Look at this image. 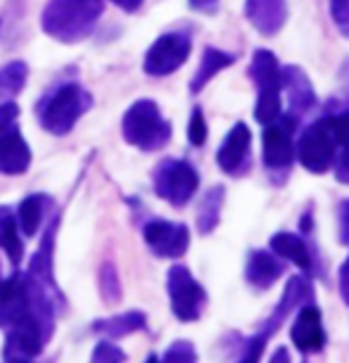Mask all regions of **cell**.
Returning <instances> with one entry per match:
<instances>
[{
	"instance_id": "obj_1",
	"label": "cell",
	"mask_w": 349,
	"mask_h": 363,
	"mask_svg": "<svg viewBox=\"0 0 349 363\" xmlns=\"http://www.w3.org/2000/svg\"><path fill=\"white\" fill-rule=\"evenodd\" d=\"M55 325V306L45 285L31 273L0 278V328L8 335V359H33L43 352Z\"/></svg>"
},
{
	"instance_id": "obj_2",
	"label": "cell",
	"mask_w": 349,
	"mask_h": 363,
	"mask_svg": "<svg viewBox=\"0 0 349 363\" xmlns=\"http://www.w3.org/2000/svg\"><path fill=\"white\" fill-rule=\"evenodd\" d=\"M105 10V0H48L40 29L60 43H79L91 36Z\"/></svg>"
},
{
	"instance_id": "obj_3",
	"label": "cell",
	"mask_w": 349,
	"mask_h": 363,
	"mask_svg": "<svg viewBox=\"0 0 349 363\" xmlns=\"http://www.w3.org/2000/svg\"><path fill=\"white\" fill-rule=\"evenodd\" d=\"M93 105L91 93H86L79 84H62L52 88L43 100L38 102V121L48 133L67 135L77 126V121Z\"/></svg>"
},
{
	"instance_id": "obj_4",
	"label": "cell",
	"mask_w": 349,
	"mask_h": 363,
	"mask_svg": "<svg viewBox=\"0 0 349 363\" xmlns=\"http://www.w3.org/2000/svg\"><path fill=\"white\" fill-rule=\"evenodd\" d=\"M121 133L128 145L143 150V152H155L162 150L171 140V124L164 119L155 100H135L126 109L121 119Z\"/></svg>"
},
{
	"instance_id": "obj_5",
	"label": "cell",
	"mask_w": 349,
	"mask_h": 363,
	"mask_svg": "<svg viewBox=\"0 0 349 363\" xmlns=\"http://www.w3.org/2000/svg\"><path fill=\"white\" fill-rule=\"evenodd\" d=\"M155 193L167 200L174 207H186L190 197L197 193L200 186V176L193 169V164L183 160H164L160 167L155 169L153 178Z\"/></svg>"
},
{
	"instance_id": "obj_6",
	"label": "cell",
	"mask_w": 349,
	"mask_h": 363,
	"mask_svg": "<svg viewBox=\"0 0 349 363\" xmlns=\"http://www.w3.org/2000/svg\"><path fill=\"white\" fill-rule=\"evenodd\" d=\"M295 155L299 164L311 171V174H326L333 167L335 160V140L331 133V124L328 119L314 121L309 128H304V133L299 135Z\"/></svg>"
},
{
	"instance_id": "obj_7",
	"label": "cell",
	"mask_w": 349,
	"mask_h": 363,
	"mask_svg": "<svg viewBox=\"0 0 349 363\" xmlns=\"http://www.w3.org/2000/svg\"><path fill=\"white\" fill-rule=\"evenodd\" d=\"M188 57L190 38L181 31H169L150 45L145 60H143V69L148 77H169L176 69H181Z\"/></svg>"
},
{
	"instance_id": "obj_8",
	"label": "cell",
	"mask_w": 349,
	"mask_h": 363,
	"mask_svg": "<svg viewBox=\"0 0 349 363\" xmlns=\"http://www.w3.org/2000/svg\"><path fill=\"white\" fill-rule=\"evenodd\" d=\"M169 297L171 309L181 320H195L200 316V309L204 304V290L195 283L188 269L174 266L169 271Z\"/></svg>"
},
{
	"instance_id": "obj_9",
	"label": "cell",
	"mask_w": 349,
	"mask_h": 363,
	"mask_svg": "<svg viewBox=\"0 0 349 363\" xmlns=\"http://www.w3.org/2000/svg\"><path fill=\"white\" fill-rule=\"evenodd\" d=\"M143 238H145L148 247L153 250V255L164 257V259L181 257L183 252L188 250V242H190L186 225L162 221V218L148 221L145 228H143Z\"/></svg>"
},
{
	"instance_id": "obj_10",
	"label": "cell",
	"mask_w": 349,
	"mask_h": 363,
	"mask_svg": "<svg viewBox=\"0 0 349 363\" xmlns=\"http://www.w3.org/2000/svg\"><path fill=\"white\" fill-rule=\"evenodd\" d=\"M292 128L295 121L292 116L287 119H276L266 126L264 131V164L269 169H287L295 160V143H292Z\"/></svg>"
},
{
	"instance_id": "obj_11",
	"label": "cell",
	"mask_w": 349,
	"mask_h": 363,
	"mask_svg": "<svg viewBox=\"0 0 349 363\" xmlns=\"http://www.w3.org/2000/svg\"><path fill=\"white\" fill-rule=\"evenodd\" d=\"M250 147H252V133L248 124L238 121L236 126L231 128L228 135L223 138L221 147L216 152V162L221 171L226 174H238L248 167V160H250Z\"/></svg>"
},
{
	"instance_id": "obj_12",
	"label": "cell",
	"mask_w": 349,
	"mask_h": 363,
	"mask_svg": "<svg viewBox=\"0 0 349 363\" xmlns=\"http://www.w3.org/2000/svg\"><path fill=\"white\" fill-rule=\"evenodd\" d=\"M245 12L262 36H276L287 22V0H248Z\"/></svg>"
},
{
	"instance_id": "obj_13",
	"label": "cell",
	"mask_w": 349,
	"mask_h": 363,
	"mask_svg": "<svg viewBox=\"0 0 349 363\" xmlns=\"http://www.w3.org/2000/svg\"><path fill=\"white\" fill-rule=\"evenodd\" d=\"M31 167V147L22 131L12 126L0 135V174L19 176Z\"/></svg>"
},
{
	"instance_id": "obj_14",
	"label": "cell",
	"mask_w": 349,
	"mask_h": 363,
	"mask_svg": "<svg viewBox=\"0 0 349 363\" xmlns=\"http://www.w3.org/2000/svg\"><path fill=\"white\" fill-rule=\"evenodd\" d=\"M280 74H283V88L287 91V98H290L292 112L304 114L306 109L316 105V93L311 88V81L299 67H285Z\"/></svg>"
},
{
	"instance_id": "obj_15",
	"label": "cell",
	"mask_w": 349,
	"mask_h": 363,
	"mask_svg": "<svg viewBox=\"0 0 349 363\" xmlns=\"http://www.w3.org/2000/svg\"><path fill=\"white\" fill-rule=\"evenodd\" d=\"M328 124H331V133L335 140V176L342 183H349V109L338 116H331Z\"/></svg>"
},
{
	"instance_id": "obj_16",
	"label": "cell",
	"mask_w": 349,
	"mask_h": 363,
	"mask_svg": "<svg viewBox=\"0 0 349 363\" xmlns=\"http://www.w3.org/2000/svg\"><path fill=\"white\" fill-rule=\"evenodd\" d=\"M292 342L302 349V352H316L323 345V330H321V316L318 309H304L297 316L292 325Z\"/></svg>"
},
{
	"instance_id": "obj_17",
	"label": "cell",
	"mask_w": 349,
	"mask_h": 363,
	"mask_svg": "<svg viewBox=\"0 0 349 363\" xmlns=\"http://www.w3.org/2000/svg\"><path fill=\"white\" fill-rule=\"evenodd\" d=\"M280 69L276 55L271 50H255L252 55V65H250V77L259 88H283V74Z\"/></svg>"
},
{
	"instance_id": "obj_18",
	"label": "cell",
	"mask_w": 349,
	"mask_h": 363,
	"mask_svg": "<svg viewBox=\"0 0 349 363\" xmlns=\"http://www.w3.org/2000/svg\"><path fill=\"white\" fill-rule=\"evenodd\" d=\"M48 207H50V200H48V195H29L24 197L22 202H19L17 207V228L22 235L26 238H33L40 228V223H43V216Z\"/></svg>"
},
{
	"instance_id": "obj_19",
	"label": "cell",
	"mask_w": 349,
	"mask_h": 363,
	"mask_svg": "<svg viewBox=\"0 0 349 363\" xmlns=\"http://www.w3.org/2000/svg\"><path fill=\"white\" fill-rule=\"evenodd\" d=\"M233 62H236L233 55L218 50V48H207L202 55V60H200V67H197L193 81H190V93H200L218 72H223L226 67H231Z\"/></svg>"
},
{
	"instance_id": "obj_20",
	"label": "cell",
	"mask_w": 349,
	"mask_h": 363,
	"mask_svg": "<svg viewBox=\"0 0 349 363\" xmlns=\"http://www.w3.org/2000/svg\"><path fill=\"white\" fill-rule=\"evenodd\" d=\"M271 250L276 252V255L295 262L297 266H302V269H309V264H311V255H309V250H306L304 240L292 235V233H278V235L271 240Z\"/></svg>"
},
{
	"instance_id": "obj_21",
	"label": "cell",
	"mask_w": 349,
	"mask_h": 363,
	"mask_svg": "<svg viewBox=\"0 0 349 363\" xmlns=\"http://www.w3.org/2000/svg\"><path fill=\"white\" fill-rule=\"evenodd\" d=\"M26 79H29V67L22 60H12V62L0 67V98L12 100L15 95L24 91Z\"/></svg>"
},
{
	"instance_id": "obj_22",
	"label": "cell",
	"mask_w": 349,
	"mask_h": 363,
	"mask_svg": "<svg viewBox=\"0 0 349 363\" xmlns=\"http://www.w3.org/2000/svg\"><path fill=\"white\" fill-rule=\"evenodd\" d=\"M280 91L283 88H259L257 93V105H255V119L259 124L269 126L280 116Z\"/></svg>"
},
{
	"instance_id": "obj_23",
	"label": "cell",
	"mask_w": 349,
	"mask_h": 363,
	"mask_svg": "<svg viewBox=\"0 0 349 363\" xmlns=\"http://www.w3.org/2000/svg\"><path fill=\"white\" fill-rule=\"evenodd\" d=\"M280 264L273 259L271 255H264V252H257L255 257H252V262L248 266V276L255 285L259 287H266L271 285L273 280H276L280 276Z\"/></svg>"
},
{
	"instance_id": "obj_24",
	"label": "cell",
	"mask_w": 349,
	"mask_h": 363,
	"mask_svg": "<svg viewBox=\"0 0 349 363\" xmlns=\"http://www.w3.org/2000/svg\"><path fill=\"white\" fill-rule=\"evenodd\" d=\"M145 325V318L143 313L138 311H128V313H121V316H112V318H105L100 323H95V330L98 333H109L114 337H121V335H128L138 328Z\"/></svg>"
},
{
	"instance_id": "obj_25",
	"label": "cell",
	"mask_w": 349,
	"mask_h": 363,
	"mask_svg": "<svg viewBox=\"0 0 349 363\" xmlns=\"http://www.w3.org/2000/svg\"><path fill=\"white\" fill-rule=\"evenodd\" d=\"M221 200H223V188H211L202 200L200 207V218H197V225H200L202 233H209L218 221V209H221Z\"/></svg>"
},
{
	"instance_id": "obj_26",
	"label": "cell",
	"mask_w": 349,
	"mask_h": 363,
	"mask_svg": "<svg viewBox=\"0 0 349 363\" xmlns=\"http://www.w3.org/2000/svg\"><path fill=\"white\" fill-rule=\"evenodd\" d=\"M100 290H102V297L105 301H116L119 299V278H116V271L112 264H105L100 271Z\"/></svg>"
},
{
	"instance_id": "obj_27",
	"label": "cell",
	"mask_w": 349,
	"mask_h": 363,
	"mask_svg": "<svg viewBox=\"0 0 349 363\" xmlns=\"http://www.w3.org/2000/svg\"><path fill=\"white\" fill-rule=\"evenodd\" d=\"M188 140H190V145H195V147L204 145V140H207V121H204V114L200 107H195L193 114H190Z\"/></svg>"
},
{
	"instance_id": "obj_28",
	"label": "cell",
	"mask_w": 349,
	"mask_h": 363,
	"mask_svg": "<svg viewBox=\"0 0 349 363\" xmlns=\"http://www.w3.org/2000/svg\"><path fill=\"white\" fill-rule=\"evenodd\" d=\"M126 361V354L121 352L119 347L109 345V342H100L93 352V359L91 363H124Z\"/></svg>"
},
{
	"instance_id": "obj_29",
	"label": "cell",
	"mask_w": 349,
	"mask_h": 363,
	"mask_svg": "<svg viewBox=\"0 0 349 363\" xmlns=\"http://www.w3.org/2000/svg\"><path fill=\"white\" fill-rule=\"evenodd\" d=\"M331 17L342 36L349 38V0H331Z\"/></svg>"
},
{
	"instance_id": "obj_30",
	"label": "cell",
	"mask_w": 349,
	"mask_h": 363,
	"mask_svg": "<svg viewBox=\"0 0 349 363\" xmlns=\"http://www.w3.org/2000/svg\"><path fill=\"white\" fill-rule=\"evenodd\" d=\"M17 116H19L17 102H12V100L0 102V135H3L5 131H10V128L15 126Z\"/></svg>"
},
{
	"instance_id": "obj_31",
	"label": "cell",
	"mask_w": 349,
	"mask_h": 363,
	"mask_svg": "<svg viewBox=\"0 0 349 363\" xmlns=\"http://www.w3.org/2000/svg\"><path fill=\"white\" fill-rule=\"evenodd\" d=\"M188 345H176L169 349L167 359H164V363H193V354L188 352Z\"/></svg>"
},
{
	"instance_id": "obj_32",
	"label": "cell",
	"mask_w": 349,
	"mask_h": 363,
	"mask_svg": "<svg viewBox=\"0 0 349 363\" xmlns=\"http://www.w3.org/2000/svg\"><path fill=\"white\" fill-rule=\"evenodd\" d=\"M340 235L345 242H349V202L340 204Z\"/></svg>"
},
{
	"instance_id": "obj_33",
	"label": "cell",
	"mask_w": 349,
	"mask_h": 363,
	"mask_svg": "<svg viewBox=\"0 0 349 363\" xmlns=\"http://www.w3.org/2000/svg\"><path fill=\"white\" fill-rule=\"evenodd\" d=\"M218 0H188V5L197 12H214Z\"/></svg>"
},
{
	"instance_id": "obj_34",
	"label": "cell",
	"mask_w": 349,
	"mask_h": 363,
	"mask_svg": "<svg viewBox=\"0 0 349 363\" xmlns=\"http://www.w3.org/2000/svg\"><path fill=\"white\" fill-rule=\"evenodd\" d=\"M112 3L124 12H135L143 5V0H112Z\"/></svg>"
},
{
	"instance_id": "obj_35",
	"label": "cell",
	"mask_w": 349,
	"mask_h": 363,
	"mask_svg": "<svg viewBox=\"0 0 349 363\" xmlns=\"http://www.w3.org/2000/svg\"><path fill=\"white\" fill-rule=\"evenodd\" d=\"M340 280H342V292H345V297H347V301H349V259L345 262V266H342Z\"/></svg>"
},
{
	"instance_id": "obj_36",
	"label": "cell",
	"mask_w": 349,
	"mask_h": 363,
	"mask_svg": "<svg viewBox=\"0 0 349 363\" xmlns=\"http://www.w3.org/2000/svg\"><path fill=\"white\" fill-rule=\"evenodd\" d=\"M12 211H10V207H0V238H3V230H5V225H8L10 221H12Z\"/></svg>"
},
{
	"instance_id": "obj_37",
	"label": "cell",
	"mask_w": 349,
	"mask_h": 363,
	"mask_svg": "<svg viewBox=\"0 0 349 363\" xmlns=\"http://www.w3.org/2000/svg\"><path fill=\"white\" fill-rule=\"evenodd\" d=\"M8 363H31L29 359H8Z\"/></svg>"
}]
</instances>
